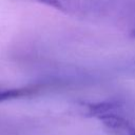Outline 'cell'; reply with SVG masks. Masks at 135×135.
Returning a JSON list of instances; mask_svg holds the SVG:
<instances>
[{
  "label": "cell",
  "instance_id": "obj_1",
  "mask_svg": "<svg viewBox=\"0 0 135 135\" xmlns=\"http://www.w3.org/2000/svg\"><path fill=\"white\" fill-rule=\"evenodd\" d=\"M112 135H135V127L114 111L98 118Z\"/></svg>",
  "mask_w": 135,
  "mask_h": 135
},
{
  "label": "cell",
  "instance_id": "obj_2",
  "mask_svg": "<svg viewBox=\"0 0 135 135\" xmlns=\"http://www.w3.org/2000/svg\"><path fill=\"white\" fill-rule=\"evenodd\" d=\"M40 3L64 14H79L86 9V0H30Z\"/></svg>",
  "mask_w": 135,
  "mask_h": 135
},
{
  "label": "cell",
  "instance_id": "obj_3",
  "mask_svg": "<svg viewBox=\"0 0 135 135\" xmlns=\"http://www.w3.org/2000/svg\"><path fill=\"white\" fill-rule=\"evenodd\" d=\"M38 90H39L38 86L0 89V102L12 100V99H18V98H22V97H27V96H31V95L37 93Z\"/></svg>",
  "mask_w": 135,
  "mask_h": 135
}]
</instances>
